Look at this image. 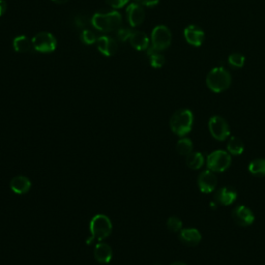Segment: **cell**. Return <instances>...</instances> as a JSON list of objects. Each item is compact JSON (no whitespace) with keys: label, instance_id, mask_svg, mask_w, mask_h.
<instances>
[{"label":"cell","instance_id":"cell-1","mask_svg":"<svg viewBox=\"0 0 265 265\" xmlns=\"http://www.w3.org/2000/svg\"><path fill=\"white\" fill-rule=\"evenodd\" d=\"M91 23L97 30L103 32H111L121 27L122 18L118 12L97 13L92 17Z\"/></svg>","mask_w":265,"mask_h":265},{"label":"cell","instance_id":"cell-2","mask_svg":"<svg viewBox=\"0 0 265 265\" xmlns=\"http://www.w3.org/2000/svg\"><path fill=\"white\" fill-rule=\"evenodd\" d=\"M194 116L191 110L180 109L176 111L170 118V129L177 136L183 137L192 130Z\"/></svg>","mask_w":265,"mask_h":265},{"label":"cell","instance_id":"cell-3","mask_svg":"<svg viewBox=\"0 0 265 265\" xmlns=\"http://www.w3.org/2000/svg\"><path fill=\"white\" fill-rule=\"evenodd\" d=\"M206 84H207L211 91L220 93L229 88L231 84V76L224 67H215L212 68L207 75Z\"/></svg>","mask_w":265,"mask_h":265},{"label":"cell","instance_id":"cell-4","mask_svg":"<svg viewBox=\"0 0 265 265\" xmlns=\"http://www.w3.org/2000/svg\"><path fill=\"white\" fill-rule=\"evenodd\" d=\"M89 228L91 236L96 240L102 241L110 236L113 226L110 219L107 215L96 214L91 219Z\"/></svg>","mask_w":265,"mask_h":265},{"label":"cell","instance_id":"cell-5","mask_svg":"<svg viewBox=\"0 0 265 265\" xmlns=\"http://www.w3.org/2000/svg\"><path fill=\"white\" fill-rule=\"evenodd\" d=\"M172 35L169 28L165 25H158L153 28L151 33V47L156 52L166 50L171 44Z\"/></svg>","mask_w":265,"mask_h":265},{"label":"cell","instance_id":"cell-6","mask_svg":"<svg viewBox=\"0 0 265 265\" xmlns=\"http://www.w3.org/2000/svg\"><path fill=\"white\" fill-rule=\"evenodd\" d=\"M231 164V156L224 150H217L210 153L207 158L208 169L213 172H222L227 170Z\"/></svg>","mask_w":265,"mask_h":265},{"label":"cell","instance_id":"cell-7","mask_svg":"<svg viewBox=\"0 0 265 265\" xmlns=\"http://www.w3.org/2000/svg\"><path fill=\"white\" fill-rule=\"evenodd\" d=\"M56 38L49 32H40L32 38L34 50L41 53H50L56 49Z\"/></svg>","mask_w":265,"mask_h":265},{"label":"cell","instance_id":"cell-8","mask_svg":"<svg viewBox=\"0 0 265 265\" xmlns=\"http://www.w3.org/2000/svg\"><path fill=\"white\" fill-rule=\"evenodd\" d=\"M209 131L214 139L219 141L225 140L230 135L229 125L223 117L212 116L209 120Z\"/></svg>","mask_w":265,"mask_h":265},{"label":"cell","instance_id":"cell-9","mask_svg":"<svg viewBox=\"0 0 265 265\" xmlns=\"http://www.w3.org/2000/svg\"><path fill=\"white\" fill-rule=\"evenodd\" d=\"M217 177L211 170H205L200 173L198 177V185L202 193H211L217 186Z\"/></svg>","mask_w":265,"mask_h":265},{"label":"cell","instance_id":"cell-10","mask_svg":"<svg viewBox=\"0 0 265 265\" xmlns=\"http://www.w3.org/2000/svg\"><path fill=\"white\" fill-rule=\"evenodd\" d=\"M127 21L132 27L139 26L143 23L145 19V12L142 5L138 3H132L126 8Z\"/></svg>","mask_w":265,"mask_h":265},{"label":"cell","instance_id":"cell-11","mask_svg":"<svg viewBox=\"0 0 265 265\" xmlns=\"http://www.w3.org/2000/svg\"><path fill=\"white\" fill-rule=\"evenodd\" d=\"M183 34L185 41L194 47L201 46L205 37L204 31L196 25H189L188 27H185Z\"/></svg>","mask_w":265,"mask_h":265},{"label":"cell","instance_id":"cell-12","mask_svg":"<svg viewBox=\"0 0 265 265\" xmlns=\"http://www.w3.org/2000/svg\"><path fill=\"white\" fill-rule=\"evenodd\" d=\"M232 217L235 223L238 224L239 226H250L255 220L254 213L251 211V209L245 207L243 205L237 206V207L234 208Z\"/></svg>","mask_w":265,"mask_h":265},{"label":"cell","instance_id":"cell-13","mask_svg":"<svg viewBox=\"0 0 265 265\" xmlns=\"http://www.w3.org/2000/svg\"><path fill=\"white\" fill-rule=\"evenodd\" d=\"M96 45L100 52L106 56L114 55L117 52V49H118V45H117L114 38L107 35H103L97 38Z\"/></svg>","mask_w":265,"mask_h":265},{"label":"cell","instance_id":"cell-14","mask_svg":"<svg viewBox=\"0 0 265 265\" xmlns=\"http://www.w3.org/2000/svg\"><path fill=\"white\" fill-rule=\"evenodd\" d=\"M11 190L18 195H23L28 193L31 189V181L24 175H18L11 180L9 183Z\"/></svg>","mask_w":265,"mask_h":265},{"label":"cell","instance_id":"cell-15","mask_svg":"<svg viewBox=\"0 0 265 265\" xmlns=\"http://www.w3.org/2000/svg\"><path fill=\"white\" fill-rule=\"evenodd\" d=\"M113 257L112 248L108 243L99 242L94 248V258L100 263H109Z\"/></svg>","mask_w":265,"mask_h":265},{"label":"cell","instance_id":"cell-16","mask_svg":"<svg viewBox=\"0 0 265 265\" xmlns=\"http://www.w3.org/2000/svg\"><path fill=\"white\" fill-rule=\"evenodd\" d=\"M179 237L182 242L188 245H197L201 240L200 232L195 228L181 229Z\"/></svg>","mask_w":265,"mask_h":265},{"label":"cell","instance_id":"cell-17","mask_svg":"<svg viewBox=\"0 0 265 265\" xmlns=\"http://www.w3.org/2000/svg\"><path fill=\"white\" fill-rule=\"evenodd\" d=\"M237 198V193L231 188H222L215 194V200L222 205H230Z\"/></svg>","mask_w":265,"mask_h":265},{"label":"cell","instance_id":"cell-18","mask_svg":"<svg viewBox=\"0 0 265 265\" xmlns=\"http://www.w3.org/2000/svg\"><path fill=\"white\" fill-rule=\"evenodd\" d=\"M131 45L138 51L147 50L149 48V38L142 31H134L131 38Z\"/></svg>","mask_w":265,"mask_h":265},{"label":"cell","instance_id":"cell-19","mask_svg":"<svg viewBox=\"0 0 265 265\" xmlns=\"http://www.w3.org/2000/svg\"><path fill=\"white\" fill-rule=\"evenodd\" d=\"M32 41L29 40L28 37L24 35L17 36L14 40V49L17 52L26 53L31 50L32 48Z\"/></svg>","mask_w":265,"mask_h":265},{"label":"cell","instance_id":"cell-20","mask_svg":"<svg viewBox=\"0 0 265 265\" xmlns=\"http://www.w3.org/2000/svg\"><path fill=\"white\" fill-rule=\"evenodd\" d=\"M204 164V156L200 152H191L186 155V165L193 170H198Z\"/></svg>","mask_w":265,"mask_h":265},{"label":"cell","instance_id":"cell-21","mask_svg":"<svg viewBox=\"0 0 265 265\" xmlns=\"http://www.w3.org/2000/svg\"><path fill=\"white\" fill-rule=\"evenodd\" d=\"M227 149L230 154L239 155L244 150L243 142L239 138H237V137H231L227 144Z\"/></svg>","mask_w":265,"mask_h":265},{"label":"cell","instance_id":"cell-22","mask_svg":"<svg viewBox=\"0 0 265 265\" xmlns=\"http://www.w3.org/2000/svg\"><path fill=\"white\" fill-rule=\"evenodd\" d=\"M193 150V142L189 138H181L176 144V151L180 155H189Z\"/></svg>","mask_w":265,"mask_h":265},{"label":"cell","instance_id":"cell-23","mask_svg":"<svg viewBox=\"0 0 265 265\" xmlns=\"http://www.w3.org/2000/svg\"><path fill=\"white\" fill-rule=\"evenodd\" d=\"M249 170L254 175L264 176L265 175V160L257 159V160L252 161L249 166Z\"/></svg>","mask_w":265,"mask_h":265},{"label":"cell","instance_id":"cell-24","mask_svg":"<svg viewBox=\"0 0 265 265\" xmlns=\"http://www.w3.org/2000/svg\"><path fill=\"white\" fill-rule=\"evenodd\" d=\"M228 62L231 66H233L235 68H240L244 65L245 57L240 53H233V54L229 55Z\"/></svg>","mask_w":265,"mask_h":265},{"label":"cell","instance_id":"cell-25","mask_svg":"<svg viewBox=\"0 0 265 265\" xmlns=\"http://www.w3.org/2000/svg\"><path fill=\"white\" fill-rule=\"evenodd\" d=\"M150 57V64L154 68H161L165 64V56L160 52H153L149 54Z\"/></svg>","mask_w":265,"mask_h":265},{"label":"cell","instance_id":"cell-26","mask_svg":"<svg viewBox=\"0 0 265 265\" xmlns=\"http://www.w3.org/2000/svg\"><path fill=\"white\" fill-rule=\"evenodd\" d=\"M167 227L172 232H178L182 229V222L177 217H171L167 221Z\"/></svg>","mask_w":265,"mask_h":265},{"label":"cell","instance_id":"cell-27","mask_svg":"<svg viewBox=\"0 0 265 265\" xmlns=\"http://www.w3.org/2000/svg\"><path fill=\"white\" fill-rule=\"evenodd\" d=\"M81 41L85 45H93L94 43H96L97 38H96L95 34L91 30L85 29V30H83V32L81 34Z\"/></svg>","mask_w":265,"mask_h":265},{"label":"cell","instance_id":"cell-28","mask_svg":"<svg viewBox=\"0 0 265 265\" xmlns=\"http://www.w3.org/2000/svg\"><path fill=\"white\" fill-rule=\"evenodd\" d=\"M133 30L131 28L127 27H120L117 29V37H118V40L121 42H126L127 40H130L132 34H133Z\"/></svg>","mask_w":265,"mask_h":265},{"label":"cell","instance_id":"cell-29","mask_svg":"<svg viewBox=\"0 0 265 265\" xmlns=\"http://www.w3.org/2000/svg\"><path fill=\"white\" fill-rule=\"evenodd\" d=\"M108 5H110L112 8H121L123 7L125 4L129 3L130 0H105Z\"/></svg>","mask_w":265,"mask_h":265},{"label":"cell","instance_id":"cell-30","mask_svg":"<svg viewBox=\"0 0 265 265\" xmlns=\"http://www.w3.org/2000/svg\"><path fill=\"white\" fill-rule=\"evenodd\" d=\"M75 24L79 28H85L88 24V19L84 15H78L75 18Z\"/></svg>","mask_w":265,"mask_h":265},{"label":"cell","instance_id":"cell-31","mask_svg":"<svg viewBox=\"0 0 265 265\" xmlns=\"http://www.w3.org/2000/svg\"><path fill=\"white\" fill-rule=\"evenodd\" d=\"M136 3L144 6H155L160 2V0H135Z\"/></svg>","mask_w":265,"mask_h":265},{"label":"cell","instance_id":"cell-32","mask_svg":"<svg viewBox=\"0 0 265 265\" xmlns=\"http://www.w3.org/2000/svg\"><path fill=\"white\" fill-rule=\"evenodd\" d=\"M6 7H7V4L4 0H0V16H2L5 13Z\"/></svg>","mask_w":265,"mask_h":265},{"label":"cell","instance_id":"cell-33","mask_svg":"<svg viewBox=\"0 0 265 265\" xmlns=\"http://www.w3.org/2000/svg\"><path fill=\"white\" fill-rule=\"evenodd\" d=\"M52 1L55 3H58V4H63V3H66L68 0H52Z\"/></svg>","mask_w":265,"mask_h":265},{"label":"cell","instance_id":"cell-34","mask_svg":"<svg viewBox=\"0 0 265 265\" xmlns=\"http://www.w3.org/2000/svg\"><path fill=\"white\" fill-rule=\"evenodd\" d=\"M170 265H186V264L183 263V262H173Z\"/></svg>","mask_w":265,"mask_h":265}]
</instances>
